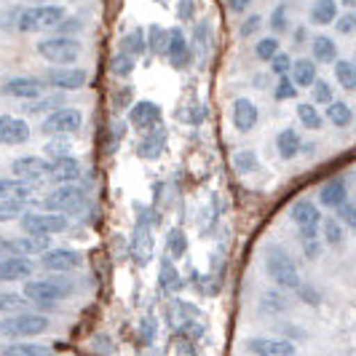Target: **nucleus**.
I'll use <instances>...</instances> for the list:
<instances>
[{"label": "nucleus", "instance_id": "nucleus-1", "mask_svg": "<svg viewBox=\"0 0 356 356\" xmlns=\"http://www.w3.org/2000/svg\"><path fill=\"white\" fill-rule=\"evenodd\" d=\"M49 316L46 314H35V311H19V314H8L0 316V340H33L35 335H43L49 330Z\"/></svg>", "mask_w": 356, "mask_h": 356}, {"label": "nucleus", "instance_id": "nucleus-2", "mask_svg": "<svg viewBox=\"0 0 356 356\" xmlns=\"http://www.w3.org/2000/svg\"><path fill=\"white\" fill-rule=\"evenodd\" d=\"M266 273L270 276V282L279 289H298L303 284L300 282V270L295 266V260L289 257V252L279 244H270L266 250Z\"/></svg>", "mask_w": 356, "mask_h": 356}, {"label": "nucleus", "instance_id": "nucleus-3", "mask_svg": "<svg viewBox=\"0 0 356 356\" xmlns=\"http://www.w3.org/2000/svg\"><path fill=\"white\" fill-rule=\"evenodd\" d=\"M22 295L27 298V303H35L40 308H51V305L62 303L65 298L72 295V284L67 279L59 276H46V279H30Z\"/></svg>", "mask_w": 356, "mask_h": 356}, {"label": "nucleus", "instance_id": "nucleus-4", "mask_svg": "<svg viewBox=\"0 0 356 356\" xmlns=\"http://www.w3.org/2000/svg\"><path fill=\"white\" fill-rule=\"evenodd\" d=\"M65 19V8L56 3H43V6H30L22 8L17 30L19 33H40V30H51Z\"/></svg>", "mask_w": 356, "mask_h": 356}, {"label": "nucleus", "instance_id": "nucleus-5", "mask_svg": "<svg viewBox=\"0 0 356 356\" xmlns=\"http://www.w3.org/2000/svg\"><path fill=\"white\" fill-rule=\"evenodd\" d=\"M35 51L40 54L46 62L59 65V67H67V65H72V62L81 56V43H78L75 38L54 35V38H43L35 46Z\"/></svg>", "mask_w": 356, "mask_h": 356}, {"label": "nucleus", "instance_id": "nucleus-6", "mask_svg": "<svg viewBox=\"0 0 356 356\" xmlns=\"http://www.w3.org/2000/svg\"><path fill=\"white\" fill-rule=\"evenodd\" d=\"M46 212H56V214H78L83 207H86V191L75 182V185H59L54 188L51 193L43 201Z\"/></svg>", "mask_w": 356, "mask_h": 356}, {"label": "nucleus", "instance_id": "nucleus-7", "mask_svg": "<svg viewBox=\"0 0 356 356\" xmlns=\"http://www.w3.org/2000/svg\"><path fill=\"white\" fill-rule=\"evenodd\" d=\"M22 231L27 236H46L51 238L56 233H65L70 228V220L65 214H56V212H27L22 220H19Z\"/></svg>", "mask_w": 356, "mask_h": 356}, {"label": "nucleus", "instance_id": "nucleus-8", "mask_svg": "<svg viewBox=\"0 0 356 356\" xmlns=\"http://www.w3.org/2000/svg\"><path fill=\"white\" fill-rule=\"evenodd\" d=\"M83 126V113L75 110V107H62V110H54L43 118V131L54 134V137H65L72 134Z\"/></svg>", "mask_w": 356, "mask_h": 356}, {"label": "nucleus", "instance_id": "nucleus-9", "mask_svg": "<svg viewBox=\"0 0 356 356\" xmlns=\"http://www.w3.org/2000/svg\"><path fill=\"white\" fill-rule=\"evenodd\" d=\"M43 89H46V81L30 78V75H19V78H8L0 86V94L3 97H14V99H40Z\"/></svg>", "mask_w": 356, "mask_h": 356}, {"label": "nucleus", "instance_id": "nucleus-10", "mask_svg": "<svg viewBox=\"0 0 356 356\" xmlns=\"http://www.w3.org/2000/svg\"><path fill=\"white\" fill-rule=\"evenodd\" d=\"M247 351L252 356H298V348L292 340L268 338V335H257V338L247 340Z\"/></svg>", "mask_w": 356, "mask_h": 356}, {"label": "nucleus", "instance_id": "nucleus-11", "mask_svg": "<svg viewBox=\"0 0 356 356\" xmlns=\"http://www.w3.org/2000/svg\"><path fill=\"white\" fill-rule=\"evenodd\" d=\"M46 86L59 91H75V89H83L89 75L83 67H54V70L46 72Z\"/></svg>", "mask_w": 356, "mask_h": 356}, {"label": "nucleus", "instance_id": "nucleus-12", "mask_svg": "<svg viewBox=\"0 0 356 356\" xmlns=\"http://www.w3.org/2000/svg\"><path fill=\"white\" fill-rule=\"evenodd\" d=\"M83 263V254L78 250H67V247H54L40 257V266L51 273H70Z\"/></svg>", "mask_w": 356, "mask_h": 356}, {"label": "nucleus", "instance_id": "nucleus-13", "mask_svg": "<svg viewBox=\"0 0 356 356\" xmlns=\"http://www.w3.org/2000/svg\"><path fill=\"white\" fill-rule=\"evenodd\" d=\"M49 163H51V161L40 159V156H19V159L11 163V172H14L17 179H24V182L38 185L40 179L49 177Z\"/></svg>", "mask_w": 356, "mask_h": 356}, {"label": "nucleus", "instance_id": "nucleus-14", "mask_svg": "<svg viewBox=\"0 0 356 356\" xmlns=\"http://www.w3.org/2000/svg\"><path fill=\"white\" fill-rule=\"evenodd\" d=\"M289 217L298 225V231H321V222H324L321 220V209L314 201H308V198L295 201L292 209H289Z\"/></svg>", "mask_w": 356, "mask_h": 356}, {"label": "nucleus", "instance_id": "nucleus-15", "mask_svg": "<svg viewBox=\"0 0 356 356\" xmlns=\"http://www.w3.org/2000/svg\"><path fill=\"white\" fill-rule=\"evenodd\" d=\"M129 124L134 126L137 131H153V129H159L161 124V107L156 105V102H147V99H143V102H137V105H131V110H129Z\"/></svg>", "mask_w": 356, "mask_h": 356}, {"label": "nucleus", "instance_id": "nucleus-16", "mask_svg": "<svg viewBox=\"0 0 356 356\" xmlns=\"http://www.w3.org/2000/svg\"><path fill=\"white\" fill-rule=\"evenodd\" d=\"M81 177V161L75 156H65V159H56L49 163V182H54L56 188L59 185H75V179Z\"/></svg>", "mask_w": 356, "mask_h": 356}, {"label": "nucleus", "instance_id": "nucleus-17", "mask_svg": "<svg viewBox=\"0 0 356 356\" xmlns=\"http://www.w3.org/2000/svg\"><path fill=\"white\" fill-rule=\"evenodd\" d=\"M35 273V263L33 257H8L0 263V282H30Z\"/></svg>", "mask_w": 356, "mask_h": 356}, {"label": "nucleus", "instance_id": "nucleus-18", "mask_svg": "<svg viewBox=\"0 0 356 356\" xmlns=\"http://www.w3.org/2000/svg\"><path fill=\"white\" fill-rule=\"evenodd\" d=\"M30 140V126L17 115H0V145H24Z\"/></svg>", "mask_w": 356, "mask_h": 356}, {"label": "nucleus", "instance_id": "nucleus-19", "mask_svg": "<svg viewBox=\"0 0 356 356\" xmlns=\"http://www.w3.org/2000/svg\"><path fill=\"white\" fill-rule=\"evenodd\" d=\"M131 254L137 260V266H147L153 257V236H150V225L147 220H140L134 225V236H131Z\"/></svg>", "mask_w": 356, "mask_h": 356}, {"label": "nucleus", "instance_id": "nucleus-20", "mask_svg": "<svg viewBox=\"0 0 356 356\" xmlns=\"http://www.w3.org/2000/svg\"><path fill=\"white\" fill-rule=\"evenodd\" d=\"M260 121V113H257V105L252 102L250 97H238L236 102H233V126L238 129V131H252L254 126Z\"/></svg>", "mask_w": 356, "mask_h": 356}, {"label": "nucleus", "instance_id": "nucleus-21", "mask_svg": "<svg viewBox=\"0 0 356 356\" xmlns=\"http://www.w3.org/2000/svg\"><path fill=\"white\" fill-rule=\"evenodd\" d=\"M35 196V185L17 177H0V201H30Z\"/></svg>", "mask_w": 356, "mask_h": 356}, {"label": "nucleus", "instance_id": "nucleus-22", "mask_svg": "<svg viewBox=\"0 0 356 356\" xmlns=\"http://www.w3.org/2000/svg\"><path fill=\"white\" fill-rule=\"evenodd\" d=\"M319 201H321V207H330V209L338 212L340 207L348 201V188H346V182H343L340 177L324 182L319 191Z\"/></svg>", "mask_w": 356, "mask_h": 356}, {"label": "nucleus", "instance_id": "nucleus-23", "mask_svg": "<svg viewBox=\"0 0 356 356\" xmlns=\"http://www.w3.org/2000/svg\"><path fill=\"white\" fill-rule=\"evenodd\" d=\"M163 145H166V131L159 126V129L147 131L143 140L137 143V156L145 161H156L163 153Z\"/></svg>", "mask_w": 356, "mask_h": 356}, {"label": "nucleus", "instance_id": "nucleus-24", "mask_svg": "<svg viewBox=\"0 0 356 356\" xmlns=\"http://www.w3.org/2000/svg\"><path fill=\"white\" fill-rule=\"evenodd\" d=\"M166 59H169V65L172 67H185L188 65V59H191V46H188V40H185V33L182 30H172V38H169V51H166Z\"/></svg>", "mask_w": 356, "mask_h": 356}, {"label": "nucleus", "instance_id": "nucleus-25", "mask_svg": "<svg viewBox=\"0 0 356 356\" xmlns=\"http://www.w3.org/2000/svg\"><path fill=\"white\" fill-rule=\"evenodd\" d=\"M14 244H17V254L19 257H35V254H46L49 250H54L51 247V238H46V236H19V238H14Z\"/></svg>", "mask_w": 356, "mask_h": 356}, {"label": "nucleus", "instance_id": "nucleus-26", "mask_svg": "<svg viewBox=\"0 0 356 356\" xmlns=\"http://www.w3.org/2000/svg\"><path fill=\"white\" fill-rule=\"evenodd\" d=\"M311 51L316 65H335L338 62V43L327 35H316L311 40Z\"/></svg>", "mask_w": 356, "mask_h": 356}, {"label": "nucleus", "instance_id": "nucleus-27", "mask_svg": "<svg viewBox=\"0 0 356 356\" xmlns=\"http://www.w3.org/2000/svg\"><path fill=\"white\" fill-rule=\"evenodd\" d=\"M292 81H295V86L298 89H311L319 78H316V62L311 59V56H305V59H298L295 65H292V75H289Z\"/></svg>", "mask_w": 356, "mask_h": 356}, {"label": "nucleus", "instance_id": "nucleus-28", "mask_svg": "<svg viewBox=\"0 0 356 356\" xmlns=\"http://www.w3.org/2000/svg\"><path fill=\"white\" fill-rule=\"evenodd\" d=\"M0 356H54L51 346L33 343V340H22V343H8L0 348Z\"/></svg>", "mask_w": 356, "mask_h": 356}, {"label": "nucleus", "instance_id": "nucleus-29", "mask_svg": "<svg viewBox=\"0 0 356 356\" xmlns=\"http://www.w3.org/2000/svg\"><path fill=\"white\" fill-rule=\"evenodd\" d=\"M276 150L284 161H292L300 156L303 150V137L295 131V129H284L279 137H276Z\"/></svg>", "mask_w": 356, "mask_h": 356}, {"label": "nucleus", "instance_id": "nucleus-30", "mask_svg": "<svg viewBox=\"0 0 356 356\" xmlns=\"http://www.w3.org/2000/svg\"><path fill=\"white\" fill-rule=\"evenodd\" d=\"M308 19L314 22V24H332L335 19H338V3L335 0H314V6H311V11H308Z\"/></svg>", "mask_w": 356, "mask_h": 356}, {"label": "nucleus", "instance_id": "nucleus-31", "mask_svg": "<svg viewBox=\"0 0 356 356\" xmlns=\"http://www.w3.org/2000/svg\"><path fill=\"white\" fill-rule=\"evenodd\" d=\"M159 286H161V292H166V295H175V292H179V286H182L179 270L175 268V263H172L169 257H166V260H161Z\"/></svg>", "mask_w": 356, "mask_h": 356}, {"label": "nucleus", "instance_id": "nucleus-32", "mask_svg": "<svg viewBox=\"0 0 356 356\" xmlns=\"http://www.w3.org/2000/svg\"><path fill=\"white\" fill-rule=\"evenodd\" d=\"M121 51H126L129 56H143L147 51V35H145L143 27H134L126 33L121 40Z\"/></svg>", "mask_w": 356, "mask_h": 356}, {"label": "nucleus", "instance_id": "nucleus-33", "mask_svg": "<svg viewBox=\"0 0 356 356\" xmlns=\"http://www.w3.org/2000/svg\"><path fill=\"white\" fill-rule=\"evenodd\" d=\"M298 238H300V247H303L305 260H319L321 250H324L321 231H298Z\"/></svg>", "mask_w": 356, "mask_h": 356}, {"label": "nucleus", "instance_id": "nucleus-34", "mask_svg": "<svg viewBox=\"0 0 356 356\" xmlns=\"http://www.w3.org/2000/svg\"><path fill=\"white\" fill-rule=\"evenodd\" d=\"M169 38H172V30H166V27H161V24L147 27V49L153 54L166 56V51H169Z\"/></svg>", "mask_w": 356, "mask_h": 356}, {"label": "nucleus", "instance_id": "nucleus-35", "mask_svg": "<svg viewBox=\"0 0 356 356\" xmlns=\"http://www.w3.org/2000/svg\"><path fill=\"white\" fill-rule=\"evenodd\" d=\"M327 121L332 126H338V129H346V126H351V121H354V110L346 105V102H340V99H335L332 105L327 107Z\"/></svg>", "mask_w": 356, "mask_h": 356}, {"label": "nucleus", "instance_id": "nucleus-36", "mask_svg": "<svg viewBox=\"0 0 356 356\" xmlns=\"http://www.w3.org/2000/svg\"><path fill=\"white\" fill-rule=\"evenodd\" d=\"M335 81L346 91H356V62H351V59H338L335 62Z\"/></svg>", "mask_w": 356, "mask_h": 356}, {"label": "nucleus", "instance_id": "nucleus-37", "mask_svg": "<svg viewBox=\"0 0 356 356\" xmlns=\"http://www.w3.org/2000/svg\"><path fill=\"white\" fill-rule=\"evenodd\" d=\"M321 238H324L327 244H332V247H340V244L346 241V228H343V222H340V220H324V222H321Z\"/></svg>", "mask_w": 356, "mask_h": 356}, {"label": "nucleus", "instance_id": "nucleus-38", "mask_svg": "<svg viewBox=\"0 0 356 356\" xmlns=\"http://www.w3.org/2000/svg\"><path fill=\"white\" fill-rule=\"evenodd\" d=\"M284 308H286V298L279 289H268L266 295L260 298V311L263 314H284Z\"/></svg>", "mask_w": 356, "mask_h": 356}, {"label": "nucleus", "instance_id": "nucleus-39", "mask_svg": "<svg viewBox=\"0 0 356 356\" xmlns=\"http://www.w3.org/2000/svg\"><path fill=\"white\" fill-rule=\"evenodd\" d=\"M298 118H300V124H303L305 129H314V131L324 126V118H321V113L316 110L314 102H303V105L298 107Z\"/></svg>", "mask_w": 356, "mask_h": 356}, {"label": "nucleus", "instance_id": "nucleus-40", "mask_svg": "<svg viewBox=\"0 0 356 356\" xmlns=\"http://www.w3.org/2000/svg\"><path fill=\"white\" fill-rule=\"evenodd\" d=\"M27 212H30L27 209V201H0V222L22 220Z\"/></svg>", "mask_w": 356, "mask_h": 356}, {"label": "nucleus", "instance_id": "nucleus-41", "mask_svg": "<svg viewBox=\"0 0 356 356\" xmlns=\"http://www.w3.org/2000/svg\"><path fill=\"white\" fill-rule=\"evenodd\" d=\"M233 166H236L238 175H252V172L260 169V161H257V156H254L252 150H238V153L233 156Z\"/></svg>", "mask_w": 356, "mask_h": 356}, {"label": "nucleus", "instance_id": "nucleus-42", "mask_svg": "<svg viewBox=\"0 0 356 356\" xmlns=\"http://www.w3.org/2000/svg\"><path fill=\"white\" fill-rule=\"evenodd\" d=\"M311 102L314 105H332L335 102V91H332V86L327 83V81H316L314 86H311Z\"/></svg>", "mask_w": 356, "mask_h": 356}, {"label": "nucleus", "instance_id": "nucleus-43", "mask_svg": "<svg viewBox=\"0 0 356 356\" xmlns=\"http://www.w3.org/2000/svg\"><path fill=\"white\" fill-rule=\"evenodd\" d=\"M27 305V298L19 292H0V314H19Z\"/></svg>", "mask_w": 356, "mask_h": 356}, {"label": "nucleus", "instance_id": "nucleus-44", "mask_svg": "<svg viewBox=\"0 0 356 356\" xmlns=\"http://www.w3.org/2000/svg\"><path fill=\"white\" fill-rule=\"evenodd\" d=\"M110 70H113V75H118V78L131 75V70H134V56H129L126 51H118L113 56V62H110Z\"/></svg>", "mask_w": 356, "mask_h": 356}, {"label": "nucleus", "instance_id": "nucleus-45", "mask_svg": "<svg viewBox=\"0 0 356 356\" xmlns=\"http://www.w3.org/2000/svg\"><path fill=\"white\" fill-rule=\"evenodd\" d=\"M166 247H169V254H172V257H182L185 250H188V238H185V233L179 231V228H172L169 236H166Z\"/></svg>", "mask_w": 356, "mask_h": 356}, {"label": "nucleus", "instance_id": "nucleus-46", "mask_svg": "<svg viewBox=\"0 0 356 356\" xmlns=\"http://www.w3.org/2000/svg\"><path fill=\"white\" fill-rule=\"evenodd\" d=\"M276 54H279V40H276V38H263V40H257L254 56H257L260 62H273Z\"/></svg>", "mask_w": 356, "mask_h": 356}, {"label": "nucleus", "instance_id": "nucleus-47", "mask_svg": "<svg viewBox=\"0 0 356 356\" xmlns=\"http://www.w3.org/2000/svg\"><path fill=\"white\" fill-rule=\"evenodd\" d=\"M292 56L284 51H279L276 56H273V62H270V72L276 75V78H289L292 75Z\"/></svg>", "mask_w": 356, "mask_h": 356}, {"label": "nucleus", "instance_id": "nucleus-48", "mask_svg": "<svg viewBox=\"0 0 356 356\" xmlns=\"http://www.w3.org/2000/svg\"><path fill=\"white\" fill-rule=\"evenodd\" d=\"M193 46H196L198 54L209 51V46H212V33H209V24H207V22L196 24V30H193Z\"/></svg>", "mask_w": 356, "mask_h": 356}, {"label": "nucleus", "instance_id": "nucleus-49", "mask_svg": "<svg viewBox=\"0 0 356 356\" xmlns=\"http://www.w3.org/2000/svg\"><path fill=\"white\" fill-rule=\"evenodd\" d=\"M273 97H276L279 102L295 99V97H298V86H295V81H292V78H279V83H276V89H273Z\"/></svg>", "mask_w": 356, "mask_h": 356}, {"label": "nucleus", "instance_id": "nucleus-50", "mask_svg": "<svg viewBox=\"0 0 356 356\" xmlns=\"http://www.w3.org/2000/svg\"><path fill=\"white\" fill-rule=\"evenodd\" d=\"M27 110H30V113H43V110L54 113V110H62V94H54V97H46V99H38L35 105H30Z\"/></svg>", "mask_w": 356, "mask_h": 356}, {"label": "nucleus", "instance_id": "nucleus-51", "mask_svg": "<svg viewBox=\"0 0 356 356\" xmlns=\"http://www.w3.org/2000/svg\"><path fill=\"white\" fill-rule=\"evenodd\" d=\"M54 30H56L62 38H72L75 33H81V30H83V22H81L78 17H75V19H62V22H59Z\"/></svg>", "mask_w": 356, "mask_h": 356}, {"label": "nucleus", "instance_id": "nucleus-52", "mask_svg": "<svg viewBox=\"0 0 356 356\" xmlns=\"http://www.w3.org/2000/svg\"><path fill=\"white\" fill-rule=\"evenodd\" d=\"M295 292H298V298H300L305 305H319L321 303V292L314 284H300Z\"/></svg>", "mask_w": 356, "mask_h": 356}, {"label": "nucleus", "instance_id": "nucleus-53", "mask_svg": "<svg viewBox=\"0 0 356 356\" xmlns=\"http://www.w3.org/2000/svg\"><path fill=\"white\" fill-rule=\"evenodd\" d=\"M270 30L273 33H286V6H276L273 14H270Z\"/></svg>", "mask_w": 356, "mask_h": 356}, {"label": "nucleus", "instance_id": "nucleus-54", "mask_svg": "<svg viewBox=\"0 0 356 356\" xmlns=\"http://www.w3.org/2000/svg\"><path fill=\"white\" fill-rule=\"evenodd\" d=\"M46 156L51 161H56V159H65V156H72L70 153V143H49L46 145Z\"/></svg>", "mask_w": 356, "mask_h": 356}, {"label": "nucleus", "instance_id": "nucleus-55", "mask_svg": "<svg viewBox=\"0 0 356 356\" xmlns=\"http://www.w3.org/2000/svg\"><path fill=\"white\" fill-rule=\"evenodd\" d=\"M196 14V0H179L177 3V19L179 22H191Z\"/></svg>", "mask_w": 356, "mask_h": 356}, {"label": "nucleus", "instance_id": "nucleus-56", "mask_svg": "<svg viewBox=\"0 0 356 356\" xmlns=\"http://www.w3.org/2000/svg\"><path fill=\"white\" fill-rule=\"evenodd\" d=\"M8 257H19V254H17V244H14V238H6V236H0V263H3V260H8Z\"/></svg>", "mask_w": 356, "mask_h": 356}, {"label": "nucleus", "instance_id": "nucleus-57", "mask_svg": "<svg viewBox=\"0 0 356 356\" xmlns=\"http://www.w3.org/2000/svg\"><path fill=\"white\" fill-rule=\"evenodd\" d=\"M338 30L343 33V35H351L356 30V11H348L346 17L338 19Z\"/></svg>", "mask_w": 356, "mask_h": 356}, {"label": "nucleus", "instance_id": "nucleus-58", "mask_svg": "<svg viewBox=\"0 0 356 356\" xmlns=\"http://www.w3.org/2000/svg\"><path fill=\"white\" fill-rule=\"evenodd\" d=\"M260 22H263V19L257 17V14H252V17L247 19V22H244V24H241V35H244V38L254 35V33H257V30H260Z\"/></svg>", "mask_w": 356, "mask_h": 356}, {"label": "nucleus", "instance_id": "nucleus-59", "mask_svg": "<svg viewBox=\"0 0 356 356\" xmlns=\"http://www.w3.org/2000/svg\"><path fill=\"white\" fill-rule=\"evenodd\" d=\"M153 332H156V321H153V316H147V319L143 321V335H145V343H150V340H153Z\"/></svg>", "mask_w": 356, "mask_h": 356}, {"label": "nucleus", "instance_id": "nucleus-60", "mask_svg": "<svg viewBox=\"0 0 356 356\" xmlns=\"http://www.w3.org/2000/svg\"><path fill=\"white\" fill-rule=\"evenodd\" d=\"M252 0H228V8L231 11H236V14H241V11H247L250 8Z\"/></svg>", "mask_w": 356, "mask_h": 356}, {"label": "nucleus", "instance_id": "nucleus-61", "mask_svg": "<svg viewBox=\"0 0 356 356\" xmlns=\"http://www.w3.org/2000/svg\"><path fill=\"white\" fill-rule=\"evenodd\" d=\"M305 40V27H298L295 30V43H303Z\"/></svg>", "mask_w": 356, "mask_h": 356}, {"label": "nucleus", "instance_id": "nucleus-62", "mask_svg": "<svg viewBox=\"0 0 356 356\" xmlns=\"http://www.w3.org/2000/svg\"><path fill=\"white\" fill-rule=\"evenodd\" d=\"M343 6H346L348 11H356V0H343Z\"/></svg>", "mask_w": 356, "mask_h": 356}, {"label": "nucleus", "instance_id": "nucleus-63", "mask_svg": "<svg viewBox=\"0 0 356 356\" xmlns=\"http://www.w3.org/2000/svg\"><path fill=\"white\" fill-rule=\"evenodd\" d=\"M354 62H356V59H354Z\"/></svg>", "mask_w": 356, "mask_h": 356}]
</instances>
